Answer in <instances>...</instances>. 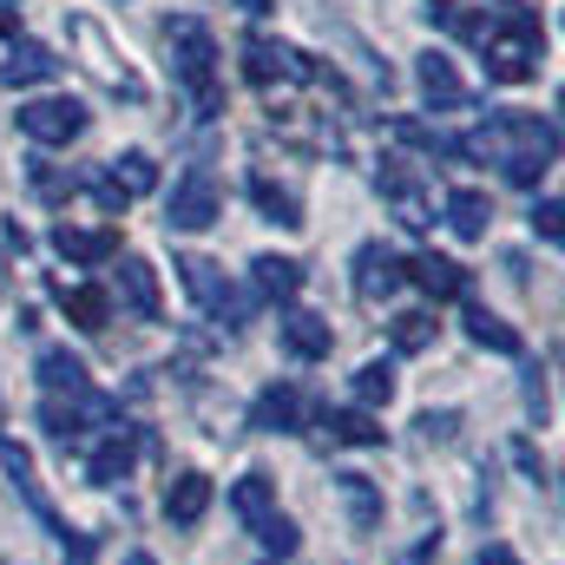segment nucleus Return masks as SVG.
Masks as SVG:
<instances>
[{"instance_id": "39448f33", "label": "nucleus", "mask_w": 565, "mask_h": 565, "mask_svg": "<svg viewBox=\"0 0 565 565\" xmlns=\"http://www.w3.org/2000/svg\"><path fill=\"white\" fill-rule=\"evenodd\" d=\"M244 79L257 86V93H289V86H309L316 79V66L296 53V46H282V40H244Z\"/></svg>"}, {"instance_id": "ea45409f", "label": "nucleus", "mask_w": 565, "mask_h": 565, "mask_svg": "<svg viewBox=\"0 0 565 565\" xmlns=\"http://www.w3.org/2000/svg\"><path fill=\"white\" fill-rule=\"evenodd\" d=\"M126 565H158V559H151V553H126Z\"/></svg>"}, {"instance_id": "4c0bfd02", "label": "nucleus", "mask_w": 565, "mask_h": 565, "mask_svg": "<svg viewBox=\"0 0 565 565\" xmlns=\"http://www.w3.org/2000/svg\"><path fill=\"white\" fill-rule=\"evenodd\" d=\"M0 40H20V7L0 0Z\"/></svg>"}, {"instance_id": "aec40b11", "label": "nucleus", "mask_w": 565, "mask_h": 565, "mask_svg": "<svg viewBox=\"0 0 565 565\" xmlns=\"http://www.w3.org/2000/svg\"><path fill=\"white\" fill-rule=\"evenodd\" d=\"M460 322H467V342H473V349H487V355H526V335H520L513 322H500L493 309L467 302V316H460Z\"/></svg>"}, {"instance_id": "b1692460", "label": "nucleus", "mask_w": 565, "mask_h": 565, "mask_svg": "<svg viewBox=\"0 0 565 565\" xmlns=\"http://www.w3.org/2000/svg\"><path fill=\"white\" fill-rule=\"evenodd\" d=\"M250 427H264V434H296L302 427V395L282 382V388H264L257 402H250Z\"/></svg>"}, {"instance_id": "f3484780", "label": "nucleus", "mask_w": 565, "mask_h": 565, "mask_svg": "<svg viewBox=\"0 0 565 565\" xmlns=\"http://www.w3.org/2000/svg\"><path fill=\"white\" fill-rule=\"evenodd\" d=\"M60 73V60H53V46L46 40H7V66H0V79L7 86H40V79H53Z\"/></svg>"}, {"instance_id": "a878e982", "label": "nucleus", "mask_w": 565, "mask_h": 565, "mask_svg": "<svg viewBox=\"0 0 565 565\" xmlns=\"http://www.w3.org/2000/svg\"><path fill=\"white\" fill-rule=\"evenodd\" d=\"M250 282H257V296H270V302H296V289H302V264L264 250V257L250 264Z\"/></svg>"}, {"instance_id": "2eb2a0df", "label": "nucleus", "mask_w": 565, "mask_h": 565, "mask_svg": "<svg viewBox=\"0 0 565 565\" xmlns=\"http://www.w3.org/2000/svg\"><path fill=\"white\" fill-rule=\"evenodd\" d=\"M277 342H282V355H296V362H329V349H335L329 322H322V316H309V309H289V316H282Z\"/></svg>"}, {"instance_id": "bb28decb", "label": "nucleus", "mask_w": 565, "mask_h": 565, "mask_svg": "<svg viewBox=\"0 0 565 565\" xmlns=\"http://www.w3.org/2000/svg\"><path fill=\"white\" fill-rule=\"evenodd\" d=\"M250 198H257V211L270 217V224H282V231H302V198L289 191V184H277V178H250Z\"/></svg>"}, {"instance_id": "5701e85b", "label": "nucleus", "mask_w": 565, "mask_h": 565, "mask_svg": "<svg viewBox=\"0 0 565 565\" xmlns=\"http://www.w3.org/2000/svg\"><path fill=\"white\" fill-rule=\"evenodd\" d=\"M119 296H126V309L139 316V322H158V270L145 264V257H119Z\"/></svg>"}, {"instance_id": "20e7f679", "label": "nucleus", "mask_w": 565, "mask_h": 565, "mask_svg": "<svg viewBox=\"0 0 565 565\" xmlns=\"http://www.w3.org/2000/svg\"><path fill=\"white\" fill-rule=\"evenodd\" d=\"M66 40H73L79 66H86V73H93L106 93H119V99H132V106L145 99V79L132 73V60L119 53V40H113V33L93 20V13H73V20H66Z\"/></svg>"}, {"instance_id": "a211bd4d", "label": "nucleus", "mask_w": 565, "mask_h": 565, "mask_svg": "<svg viewBox=\"0 0 565 565\" xmlns=\"http://www.w3.org/2000/svg\"><path fill=\"white\" fill-rule=\"evenodd\" d=\"M53 296H60L66 322H73V329H86V335H99V329L113 322V296H106L99 282H60Z\"/></svg>"}, {"instance_id": "4468645a", "label": "nucleus", "mask_w": 565, "mask_h": 565, "mask_svg": "<svg viewBox=\"0 0 565 565\" xmlns=\"http://www.w3.org/2000/svg\"><path fill=\"white\" fill-rule=\"evenodd\" d=\"M402 282H408V264H402L388 244H362V250H355V296H362V302L395 296Z\"/></svg>"}, {"instance_id": "7c9ffc66", "label": "nucleus", "mask_w": 565, "mask_h": 565, "mask_svg": "<svg viewBox=\"0 0 565 565\" xmlns=\"http://www.w3.org/2000/svg\"><path fill=\"white\" fill-rule=\"evenodd\" d=\"M335 487H342V500H349V513H355V526L369 533V526H382V493L369 487V473H335Z\"/></svg>"}, {"instance_id": "dca6fc26", "label": "nucleus", "mask_w": 565, "mask_h": 565, "mask_svg": "<svg viewBox=\"0 0 565 565\" xmlns=\"http://www.w3.org/2000/svg\"><path fill=\"white\" fill-rule=\"evenodd\" d=\"M415 79H422V93H427L434 113H460V106H467V79L454 73L447 53H422V60H415Z\"/></svg>"}, {"instance_id": "c85d7f7f", "label": "nucleus", "mask_w": 565, "mask_h": 565, "mask_svg": "<svg viewBox=\"0 0 565 565\" xmlns=\"http://www.w3.org/2000/svg\"><path fill=\"white\" fill-rule=\"evenodd\" d=\"M349 388H355V408H369V415H375V408H388V402H395V362H388V355L362 362Z\"/></svg>"}, {"instance_id": "cd10ccee", "label": "nucleus", "mask_w": 565, "mask_h": 565, "mask_svg": "<svg viewBox=\"0 0 565 565\" xmlns=\"http://www.w3.org/2000/svg\"><path fill=\"white\" fill-rule=\"evenodd\" d=\"M322 427H329V440H342V447H382V434H388L369 408H329Z\"/></svg>"}, {"instance_id": "58836bf2", "label": "nucleus", "mask_w": 565, "mask_h": 565, "mask_svg": "<svg viewBox=\"0 0 565 565\" xmlns=\"http://www.w3.org/2000/svg\"><path fill=\"white\" fill-rule=\"evenodd\" d=\"M237 7H244V13H250V20H264V13H270V7H277V0H237Z\"/></svg>"}, {"instance_id": "9b49d317", "label": "nucleus", "mask_w": 565, "mask_h": 565, "mask_svg": "<svg viewBox=\"0 0 565 565\" xmlns=\"http://www.w3.org/2000/svg\"><path fill=\"white\" fill-rule=\"evenodd\" d=\"M106 415H113V402H99L93 388H86V395H66V402H60V395L40 402V427H46L53 440H66V447H73L93 422H106Z\"/></svg>"}, {"instance_id": "473e14b6", "label": "nucleus", "mask_w": 565, "mask_h": 565, "mask_svg": "<svg viewBox=\"0 0 565 565\" xmlns=\"http://www.w3.org/2000/svg\"><path fill=\"white\" fill-rule=\"evenodd\" d=\"M257 540H264V553H277V559H289V553L302 546V533H296V520H282V513H270V520L257 526Z\"/></svg>"}, {"instance_id": "f8f14e48", "label": "nucleus", "mask_w": 565, "mask_h": 565, "mask_svg": "<svg viewBox=\"0 0 565 565\" xmlns=\"http://www.w3.org/2000/svg\"><path fill=\"white\" fill-rule=\"evenodd\" d=\"M53 250H60L66 264H86V270H93V264H113V257H119V231H113V224H66V217H60V224H53Z\"/></svg>"}, {"instance_id": "0eeeda50", "label": "nucleus", "mask_w": 565, "mask_h": 565, "mask_svg": "<svg viewBox=\"0 0 565 565\" xmlns=\"http://www.w3.org/2000/svg\"><path fill=\"white\" fill-rule=\"evenodd\" d=\"M217 217H224V191H217V178H211L204 164H191V171L171 184L164 224H171V231H211Z\"/></svg>"}, {"instance_id": "412c9836", "label": "nucleus", "mask_w": 565, "mask_h": 565, "mask_svg": "<svg viewBox=\"0 0 565 565\" xmlns=\"http://www.w3.org/2000/svg\"><path fill=\"white\" fill-rule=\"evenodd\" d=\"M204 507H211V480H204V473L184 467V473L164 480V520H171V526H198Z\"/></svg>"}, {"instance_id": "f257e3e1", "label": "nucleus", "mask_w": 565, "mask_h": 565, "mask_svg": "<svg viewBox=\"0 0 565 565\" xmlns=\"http://www.w3.org/2000/svg\"><path fill=\"white\" fill-rule=\"evenodd\" d=\"M460 158H487L500 164L513 184H540V171L559 158V126L553 119H533V113H493L473 139H454Z\"/></svg>"}, {"instance_id": "423d86ee", "label": "nucleus", "mask_w": 565, "mask_h": 565, "mask_svg": "<svg viewBox=\"0 0 565 565\" xmlns=\"http://www.w3.org/2000/svg\"><path fill=\"white\" fill-rule=\"evenodd\" d=\"M13 119H20V132H26V139L46 145V151H66V145L86 132V106H79V99H66V93L26 99V106H20Z\"/></svg>"}, {"instance_id": "6e6552de", "label": "nucleus", "mask_w": 565, "mask_h": 565, "mask_svg": "<svg viewBox=\"0 0 565 565\" xmlns=\"http://www.w3.org/2000/svg\"><path fill=\"white\" fill-rule=\"evenodd\" d=\"M178 270H184V289H191V296H198V302H204V309L224 322V329H244V322H250V296L224 277L217 264H204V257H184Z\"/></svg>"}, {"instance_id": "ddd939ff", "label": "nucleus", "mask_w": 565, "mask_h": 565, "mask_svg": "<svg viewBox=\"0 0 565 565\" xmlns=\"http://www.w3.org/2000/svg\"><path fill=\"white\" fill-rule=\"evenodd\" d=\"M139 447H145L139 427H113V434H106V440H99V447L86 454V480H93V487H119V480L132 473Z\"/></svg>"}, {"instance_id": "c9c22d12", "label": "nucleus", "mask_w": 565, "mask_h": 565, "mask_svg": "<svg viewBox=\"0 0 565 565\" xmlns=\"http://www.w3.org/2000/svg\"><path fill=\"white\" fill-rule=\"evenodd\" d=\"M473 565H520V553H513V546H480Z\"/></svg>"}, {"instance_id": "9d476101", "label": "nucleus", "mask_w": 565, "mask_h": 565, "mask_svg": "<svg viewBox=\"0 0 565 565\" xmlns=\"http://www.w3.org/2000/svg\"><path fill=\"white\" fill-rule=\"evenodd\" d=\"M375 184L388 191V204H395V217H402L408 231H427V224H434V204H427L422 178L408 171V158H382V164H375Z\"/></svg>"}, {"instance_id": "72a5a7b5", "label": "nucleus", "mask_w": 565, "mask_h": 565, "mask_svg": "<svg viewBox=\"0 0 565 565\" xmlns=\"http://www.w3.org/2000/svg\"><path fill=\"white\" fill-rule=\"evenodd\" d=\"M565 211H559V198H540V204H533V231H540V237H546V244H559L565 237V224H559Z\"/></svg>"}, {"instance_id": "4be33fe9", "label": "nucleus", "mask_w": 565, "mask_h": 565, "mask_svg": "<svg viewBox=\"0 0 565 565\" xmlns=\"http://www.w3.org/2000/svg\"><path fill=\"white\" fill-rule=\"evenodd\" d=\"M408 282H422L434 302H467V289H473V282H467V270H460L454 257H434V250L408 264Z\"/></svg>"}, {"instance_id": "6ab92c4d", "label": "nucleus", "mask_w": 565, "mask_h": 565, "mask_svg": "<svg viewBox=\"0 0 565 565\" xmlns=\"http://www.w3.org/2000/svg\"><path fill=\"white\" fill-rule=\"evenodd\" d=\"M447 231L460 237V244H480L487 237V224H493V204H487V191H473V184H460V191H447Z\"/></svg>"}, {"instance_id": "7ed1b4c3", "label": "nucleus", "mask_w": 565, "mask_h": 565, "mask_svg": "<svg viewBox=\"0 0 565 565\" xmlns=\"http://www.w3.org/2000/svg\"><path fill=\"white\" fill-rule=\"evenodd\" d=\"M164 46H171V66L184 79V93L198 99V119H217L224 113V86H217V40L198 13H171L164 20Z\"/></svg>"}, {"instance_id": "1a4fd4ad", "label": "nucleus", "mask_w": 565, "mask_h": 565, "mask_svg": "<svg viewBox=\"0 0 565 565\" xmlns=\"http://www.w3.org/2000/svg\"><path fill=\"white\" fill-rule=\"evenodd\" d=\"M145 191H158V164H151V151H119V158H106V178L93 184V198H99V211H126L132 198Z\"/></svg>"}, {"instance_id": "c756f323", "label": "nucleus", "mask_w": 565, "mask_h": 565, "mask_svg": "<svg viewBox=\"0 0 565 565\" xmlns=\"http://www.w3.org/2000/svg\"><path fill=\"white\" fill-rule=\"evenodd\" d=\"M40 382H46V395H86V362L66 355V349H46L40 355Z\"/></svg>"}, {"instance_id": "e433bc0d", "label": "nucleus", "mask_w": 565, "mask_h": 565, "mask_svg": "<svg viewBox=\"0 0 565 565\" xmlns=\"http://www.w3.org/2000/svg\"><path fill=\"white\" fill-rule=\"evenodd\" d=\"M454 13H460V0H427V20H440V26H454Z\"/></svg>"}, {"instance_id": "2f4dec72", "label": "nucleus", "mask_w": 565, "mask_h": 565, "mask_svg": "<svg viewBox=\"0 0 565 565\" xmlns=\"http://www.w3.org/2000/svg\"><path fill=\"white\" fill-rule=\"evenodd\" d=\"M434 329H440V322H434L427 309L395 316V322H388V335H395V355H427V349H434Z\"/></svg>"}, {"instance_id": "393cba45", "label": "nucleus", "mask_w": 565, "mask_h": 565, "mask_svg": "<svg viewBox=\"0 0 565 565\" xmlns=\"http://www.w3.org/2000/svg\"><path fill=\"white\" fill-rule=\"evenodd\" d=\"M231 513H237V520L257 533V526L277 513V480H270V473H244V480L231 487Z\"/></svg>"}, {"instance_id": "f03ea898", "label": "nucleus", "mask_w": 565, "mask_h": 565, "mask_svg": "<svg viewBox=\"0 0 565 565\" xmlns=\"http://www.w3.org/2000/svg\"><path fill=\"white\" fill-rule=\"evenodd\" d=\"M480 60H487V79H500V86H526L533 73H540V60H546V33H540V20L526 13V7H500V20L480 33Z\"/></svg>"}, {"instance_id": "f704fd0d", "label": "nucleus", "mask_w": 565, "mask_h": 565, "mask_svg": "<svg viewBox=\"0 0 565 565\" xmlns=\"http://www.w3.org/2000/svg\"><path fill=\"white\" fill-rule=\"evenodd\" d=\"M427 434V440H454V427H460V415H454V408H440V415H434V408H427L422 422H415Z\"/></svg>"}]
</instances>
